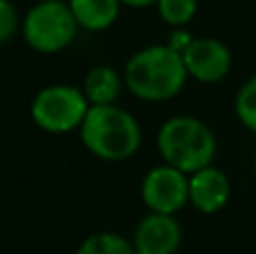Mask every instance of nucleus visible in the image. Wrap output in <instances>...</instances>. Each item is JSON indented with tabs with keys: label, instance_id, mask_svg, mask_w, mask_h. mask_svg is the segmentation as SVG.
<instances>
[{
	"label": "nucleus",
	"instance_id": "1",
	"mask_svg": "<svg viewBox=\"0 0 256 254\" xmlns=\"http://www.w3.org/2000/svg\"><path fill=\"white\" fill-rule=\"evenodd\" d=\"M189 72L180 52L164 45H148L124 66L126 88L142 102H168L184 88Z\"/></svg>",
	"mask_w": 256,
	"mask_h": 254
},
{
	"label": "nucleus",
	"instance_id": "2",
	"mask_svg": "<svg viewBox=\"0 0 256 254\" xmlns=\"http://www.w3.org/2000/svg\"><path fill=\"white\" fill-rule=\"evenodd\" d=\"M84 146L94 158L106 162H122L140 151L142 128L140 122L117 104L90 106L79 128Z\"/></svg>",
	"mask_w": 256,
	"mask_h": 254
},
{
	"label": "nucleus",
	"instance_id": "3",
	"mask_svg": "<svg viewBox=\"0 0 256 254\" xmlns=\"http://www.w3.org/2000/svg\"><path fill=\"white\" fill-rule=\"evenodd\" d=\"M216 148L214 130L198 117L176 115L158 130V151L162 160L189 176L214 164Z\"/></svg>",
	"mask_w": 256,
	"mask_h": 254
},
{
	"label": "nucleus",
	"instance_id": "4",
	"mask_svg": "<svg viewBox=\"0 0 256 254\" xmlns=\"http://www.w3.org/2000/svg\"><path fill=\"white\" fill-rule=\"evenodd\" d=\"M22 38L40 54L63 52L81 30L68 0H38L22 18Z\"/></svg>",
	"mask_w": 256,
	"mask_h": 254
},
{
	"label": "nucleus",
	"instance_id": "5",
	"mask_svg": "<svg viewBox=\"0 0 256 254\" xmlns=\"http://www.w3.org/2000/svg\"><path fill=\"white\" fill-rule=\"evenodd\" d=\"M90 102L84 88L68 84H52L40 88L32 99V122L50 135H66L79 130Z\"/></svg>",
	"mask_w": 256,
	"mask_h": 254
},
{
	"label": "nucleus",
	"instance_id": "6",
	"mask_svg": "<svg viewBox=\"0 0 256 254\" xmlns=\"http://www.w3.org/2000/svg\"><path fill=\"white\" fill-rule=\"evenodd\" d=\"M140 194L148 212L176 216L189 202V174L166 162L158 164L146 171Z\"/></svg>",
	"mask_w": 256,
	"mask_h": 254
},
{
	"label": "nucleus",
	"instance_id": "7",
	"mask_svg": "<svg viewBox=\"0 0 256 254\" xmlns=\"http://www.w3.org/2000/svg\"><path fill=\"white\" fill-rule=\"evenodd\" d=\"M184 68L189 76H194L200 84H218L232 70V52L222 40L202 36L194 38L189 48L182 52Z\"/></svg>",
	"mask_w": 256,
	"mask_h": 254
},
{
	"label": "nucleus",
	"instance_id": "8",
	"mask_svg": "<svg viewBox=\"0 0 256 254\" xmlns=\"http://www.w3.org/2000/svg\"><path fill=\"white\" fill-rule=\"evenodd\" d=\"M182 243V228L173 214L148 212L137 223L132 246L137 254H176Z\"/></svg>",
	"mask_w": 256,
	"mask_h": 254
},
{
	"label": "nucleus",
	"instance_id": "9",
	"mask_svg": "<svg viewBox=\"0 0 256 254\" xmlns=\"http://www.w3.org/2000/svg\"><path fill=\"white\" fill-rule=\"evenodd\" d=\"M232 184L225 171L209 164L189 176V202L200 214H216L230 202Z\"/></svg>",
	"mask_w": 256,
	"mask_h": 254
},
{
	"label": "nucleus",
	"instance_id": "10",
	"mask_svg": "<svg viewBox=\"0 0 256 254\" xmlns=\"http://www.w3.org/2000/svg\"><path fill=\"white\" fill-rule=\"evenodd\" d=\"M81 30L104 32L120 18L122 0H68Z\"/></svg>",
	"mask_w": 256,
	"mask_h": 254
},
{
	"label": "nucleus",
	"instance_id": "11",
	"mask_svg": "<svg viewBox=\"0 0 256 254\" xmlns=\"http://www.w3.org/2000/svg\"><path fill=\"white\" fill-rule=\"evenodd\" d=\"M122 86H126L124 74H120L110 66H97L86 74L84 92L90 106H106V104H117Z\"/></svg>",
	"mask_w": 256,
	"mask_h": 254
},
{
	"label": "nucleus",
	"instance_id": "12",
	"mask_svg": "<svg viewBox=\"0 0 256 254\" xmlns=\"http://www.w3.org/2000/svg\"><path fill=\"white\" fill-rule=\"evenodd\" d=\"M76 254H137L132 241H126L124 236L115 232H97L90 234L79 246Z\"/></svg>",
	"mask_w": 256,
	"mask_h": 254
},
{
	"label": "nucleus",
	"instance_id": "13",
	"mask_svg": "<svg viewBox=\"0 0 256 254\" xmlns=\"http://www.w3.org/2000/svg\"><path fill=\"white\" fill-rule=\"evenodd\" d=\"M155 7L166 25L186 27L198 12V0H158Z\"/></svg>",
	"mask_w": 256,
	"mask_h": 254
},
{
	"label": "nucleus",
	"instance_id": "14",
	"mask_svg": "<svg viewBox=\"0 0 256 254\" xmlns=\"http://www.w3.org/2000/svg\"><path fill=\"white\" fill-rule=\"evenodd\" d=\"M234 110L240 124L248 130L256 133V74L250 76L240 86L238 94H236V102H234Z\"/></svg>",
	"mask_w": 256,
	"mask_h": 254
},
{
	"label": "nucleus",
	"instance_id": "15",
	"mask_svg": "<svg viewBox=\"0 0 256 254\" xmlns=\"http://www.w3.org/2000/svg\"><path fill=\"white\" fill-rule=\"evenodd\" d=\"M22 22H18V12L12 0H0V45L14 38Z\"/></svg>",
	"mask_w": 256,
	"mask_h": 254
},
{
	"label": "nucleus",
	"instance_id": "16",
	"mask_svg": "<svg viewBox=\"0 0 256 254\" xmlns=\"http://www.w3.org/2000/svg\"><path fill=\"white\" fill-rule=\"evenodd\" d=\"M194 38H196V36L191 34V32L186 30V27H173V32L168 34L166 45H168V48H173L176 52H180V54H182L186 48H189V43H191Z\"/></svg>",
	"mask_w": 256,
	"mask_h": 254
},
{
	"label": "nucleus",
	"instance_id": "17",
	"mask_svg": "<svg viewBox=\"0 0 256 254\" xmlns=\"http://www.w3.org/2000/svg\"><path fill=\"white\" fill-rule=\"evenodd\" d=\"M124 7H132V9H146V7H153L158 4V0H122Z\"/></svg>",
	"mask_w": 256,
	"mask_h": 254
},
{
	"label": "nucleus",
	"instance_id": "18",
	"mask_svg": "<svg viewBox=\"0 0 256 254\" xmlns=\"http://www.w3.org/2000/svg\"><path fill=\"white\" fill-rule=\"evenodd\" d=\"M254 174H256V156H254Z\"/></svg>",
	"mask_w": 256,
	"mask_h": 254
}]
</instances>
